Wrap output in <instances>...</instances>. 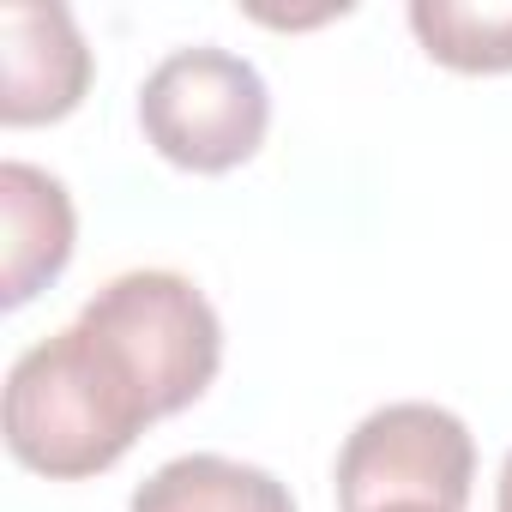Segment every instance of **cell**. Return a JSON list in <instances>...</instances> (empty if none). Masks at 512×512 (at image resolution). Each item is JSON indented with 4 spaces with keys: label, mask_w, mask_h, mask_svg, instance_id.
Returning <instances> with one entry per match:
<instances>
[{
    "label": "cell",
    "mask_w": 512,
    "mask_h": 512,
    "mask_svg": "<svg viewBox=\"0 0 512 512\" xmlns=\"http://www.w3.org/2000/svg\"><path fill=\"white\" fill-rule=\"evenodd\" d=\"M338 512H380L392 500H434L464 512L476 482V440L446 404H380L338 452Z\"/></svg>",
    "instance_id": "277c9868"
},
{
    "label": "cell",
    "mask_w": 512,
    "mask_h": 512,
    "mask_svg": "<svg viewBox=\"0 0 512 512\" xmlns=\"http://www.w3.org/2000/svg\"><path fill=\"white\" fill-rule=\"evenodd\" d=\"M91 91V49L61 0L0 7V121L43 127L67 121Z\"/></svg>",
    "instance_id": "5b68a950"
},
{
    "label": "cell",
    "mask_w": 512,
    "mask_h": 512,
    "mask_svg": "<svg viewBox=\"0 0 512 512\" xmlns=\"http://www.w3.org/2000/svg\"><path fill=\"white\" fill-rule=\"evenodd\" d=\"M151 422H163V410L145 374L85 314L7 368V404H0L7 452L49 482L103 476Z\"/></svg>",
    "instance_id": "6da1fadb"
},
{
    "label": "cell",
    "mask_w": 512,
    "mask_h": 512,
    "mask_svg": "<svg viewBox=\"0 0 512 512\" xmlns=\"http://www.w3.org/2000/svg\"><path fill=\"white\" fill-rule=\"evenodd\" d=\"M145 145L187 175H229L266 145L272 91L247 55L193 43L163 55L139 85Z\"/></svg>",
    "instance_id": "7a4b0ae2"
},
{
    "label": "cell",
    "mask_w": 512,
    "mask_h": 512,
    "mask_svg": "<svg viewBox=\"0 0 512 512\" xmlns=\"http://www.w3.org/2000/svg\"><path fill=\"white\" fill-rule=\"evenodd\" d=\"M380 512H452V506H434V500H392V506H380Z\"/></svg>",
    "instance_id": "30bf717a"
},
{
    "label": "cell",
    "mask_w": 512,
    "mask_h": 512,
    "mask_svg": "<svg viewBox=\"0 0 512 512\" xmlns=\"http://www.w3.org/2000/svg\"><path fill=\"white\" fill-rule=\"evenodd\" d=\"M0 302L25 308L31 296H43L79 241V217H73V193L61 175L7 157L0 163Z\"/></svg>",
    "instance_id": "8992f818"
},
{
    "label": "cell",
    "mask_w": 512,
    "mask_h": 512,
    "mask_svg": "<svg viewBox=\"0 0 512 512\" xmlns=\"http://www.w3.org/2000/svg\"><path fill=\"white\" fill-rule=\"evenodd\" d=\"M79 314L103 326L115 344H127L163 416L199 404L223 368V320L205 302V290L181 272H163V266L121 272Z\"/></svg>",
    "instance_id": "3957f363"
},
{
    "label": "cell",
    "mask_w": 512,
    "mask_h": 512,
    "mask_svg": "<svg viewBox=\"0 0 512 512\" xmlns=\"http://www.w3.org/2000/svg\"><path fill=\"white\" fill-rule=\"evenodd\" d=\"M127 512H296V494L260 464H241L223 452H187L157 464L133 488Z\"/></svg>",
    "instance_id": "52a82bcc"
},
{
    "label": "cell",
    "mask_w": 512,
    "mask_h": 512,
    "mask_svg": "<svg viewBox=\"0 0 512 512\" xmlns=\"http://www.w3.org/2000/svg\"><path fill=\"white\" fill-rule=\"evenodd\" d=\"M410 31L452 73H512V0H410Z\"/></svg>",
    "instance_id": "ba28073f"
},
{
    "label": "cell",
    "mask_w": 512,
    "mask_h": 512,
    "mask_svg": "<svg viewBox=\"0 0 512 512\" xmlns=\"http://www.w3.org/2000/svg\"><path fill=\"white\" fill-rule=\"evenodd\" d=\"M494 512H512V452L500 458V482H494Z\"/></svg>",
    "instance_id": "9c48e42d"
}]
</instances>
